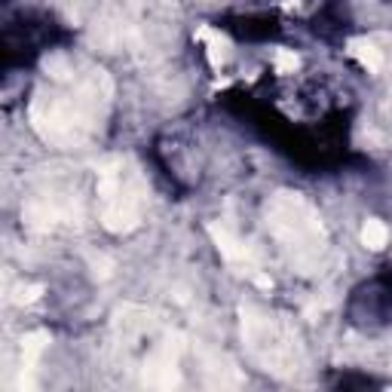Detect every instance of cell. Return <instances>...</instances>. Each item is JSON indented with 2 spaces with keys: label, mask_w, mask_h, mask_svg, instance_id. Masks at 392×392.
<instances>
[{
  "label": "cell",
  "mask_w": 392,
  "mask_h": 392,
  "mask_svg": "<svg viewBox=\"0 0 392 392\" xmlns=\"http://www.w3.org/2000/svg\"><path fill=\"white\" fill-rule=\"evenodd\" d=\"M365 243H368L371 248H380V245H386V227L377 221H368V227H365Z\"/></svg>",
  "instance_id": "cell-1"
}]
</instances>
